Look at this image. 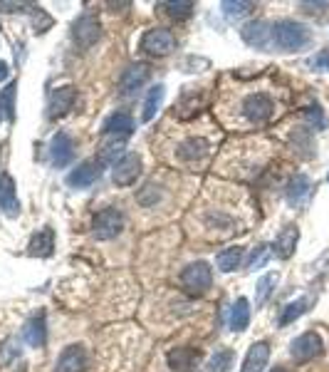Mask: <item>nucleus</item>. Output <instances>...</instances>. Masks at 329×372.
<instances>
[{"label": "nucleus", "instance_id": "22", "mask_svg": "<svg viewBox=\"0 0 329 372\" xmlns=\"http://www.w3.org/2000/svg\"><path fill=\"white\" fill-rule=\"evenodd\" d=\"M310 189H312L310 179L304 177V174H295V177L290 179V184H287V191H285L287 203H290V206H302V203L307 201V196H310Z\"/></svg>", "mask_w": 329, "mask_h": 372}, {"label": "nucleus", "instance_id": "12", "mask_svg": "<svg viewBox=\"0 0 329 372\" xmlns=\"http://www.w3.org/2000/svg\"><path fill=\"white\" fill-rule=\"evenodd\" d=\"M99 177H102V162L90 159V162H82L67 174V184H70L72 189H90Z\"/></svg>", "mask_w": 329, "mask_h": 372}, {"label": "nucleus", "instance_id": "7", "mask_svg": "<svg viewBox=\"0 0 329 372\" xmlns=\"http://www.w3.org/2000/svg\"><path fill=\"white\" fill-rule=\"evenodd\" d=\"M72 38L77 42L79 50H90L99 38H102V25H99V20L94 15H79L75 20V25H72Z\"/></svg>", "mask_w": 329, "mask_h": 372}, {"label": "nucleus", "instance_id": "14", "mask_svg": "<svg viewBox=\"0 0 329 372\" xmlns=\"http://www.w3.org/2000/svg\"><path fill=\"white\" fill-rule=\"evenodd\" d=\"M200 358H203V353H200L198 347H174L166 360L168 367L174 372H194L198 367Z\"/></svg>", "mask_w": 329, "mask_h": 372}, {"label": "nucleus", "instance_id": "32", "mask_svg": "<svg viewBox=\"0 0 329 372\" xmlns=\"http://www.w3.org/2000/svg\"><path fill=\"white\" fill-rule=\"evenodd\" d=\"M270 256H272V248L270 246H258L255 251L250 253V258H248V263H246V271H258V268H263L265 263L270 261Z\"/></svg>", "mask_w": 329, "mask_h": 372}, {"label": "nucleus", "instance_id": "9", "mask_svg": "<svg viewBox=\"0 0 329 372\" xmlns=\"http://www.w3.org/2000/svg\"><path fill=\"white\" fill-rule=\"evenodd\" d=\"M240 38L246 40L250 47H255V50H270L272 47V25L270 23H265V20H250V23L243 25Z\"/></svg>", "mask_w": 329, "mask_h": 372}, {"label": "nucleus", "instance_id": "20", "mask_svg": "<svg viewBox=\"0 0 329 372\" xmlns=\"http://www.w3.org/2000/svg\"><path fill=\"white\" fill-rule=\"evenodd\" d=\"M297 241H300V229L290 223V226H285V229L278 234V238H275V243H272V251H275L278 258L287 261V258L295 253Z\"/></svg>", "mask_w": 329, "mask_h": 372}, {"label": "nucleus", "instance_id": "26", "mask_svg": "<svg viewBox=\"0 0 329 372\" xmlns=\"http://www.w3.org/2000/svg\"><path fill=\"white\" fill-rule=\"evenodd\" d=\"M240 261H243V248L240 246L223 248V251L215 256V266H218V271H223V273L235 271V268L240 266Z\"/></svg>", "mask_w": 329, "mask_h": 372}, {"label": "nucleus", "instance_id": "2", "mask_svg": "<svg viewBox=\"0 0 329 372\" xmlns=\"http://www.w3.org/2000/svg\"><path fill=\"white\" fill-rule=\"evenodd\" d=\"M124 229V214L114 206H107V209L97 211L94 219H92V234L97 241H111L122 234Z\"/></svg>", "mask_w": 329, "mask_h": 372}, {"label": "nucleus", "instance_id": "30", "mask_svg": "<svg viewBox=\"0 0 329 372\" xmlns=\"http://www.w3.org/2000/svg\"><path fill=\"white\" fill-rule=\"evenodd\" d=\"M15 90H18V85L10 82L5 90L0 92V112L5 114L8 122H15Z\"/></svg>", "mask_w": 329, "mask_h": 372}, {"label": "nucleus", "instance_id": "34", "mask_svg": "<svg viewBox=\"0 0 329 372\" xmlns=\"http://www.w3.org/2000/svg\"><path fill=\"white\" fill-rule=\"evenodd\" d=\"M159 186H154V184H146L142 191H139V196H136V201L142 203V206H156V201H161V191H156Z\"/></svg>", "mask_w": 329, "mask_h": 372}, {"label": "nucleus", "instance_id": "16", "mask_svg": "<svg viewBox=\"0 0 329 372\" xmlns=\"http://www.w3.org/2000/svg\"><path fill=\"white\" fill-rule=\"evenodd\" d=\"M208 151H211V142L203 137H188L179 144V149H176V157L181 159V162H200L203 157H208Z\"/></svg>", "mask_w": 329, "mask_h": 372}, {"label": "nucleus", "instance_id": "31", "mask_svg": "<svg viewBox=\"0 0 329 372\" xmlns=\"http://www.w3.org/2000/svg\"><path fill=\"white\" fill-rule=\"evenodd\" d=\"M223 15H226L228 20H240V18H246V15H250V10L255 5H252V3H235V0H226V3H223Z\"/></svg>", "mask_w": 329, "mask_h": 372}, {"label": "nucleus", "instance_id": "24", "mask_svg": "<svg viewBox=\"0 0 329 372\" xmlns=\"http://www.w3.org/2000/svg\"><path fill=\"white\" fill-rule=\"evenodd\" d=\"M248 325H250V303H248V298H238L231 310V330L243 333Z\"/></svg>", "mask_w": 329, "mask_h": 372}, {"label": "nucleus", "instance_id": "21", "mask_svg": "<svg viewBox=\"0 0 329 372\" xmlns=\"http://www.w3.org/2000/svg\"><path fill=\"white\" fill-rule=\"evenodd\" d=\"M267 360H270V345L263 343V340L252 343L246 360H243V370L240 372H263L267 367Z\"/></svg>", "mask_w": 329, "mask_h": 372}, {"label": "nucleus", "instance_id": "19", "mask_svg": "<svg viewBox=\"0 0 329 372\" xmlns=\"http://www.w3.org/2000/svg\"><path fill=\"white\" fill-rule=\"evenodd\" d=\"M23 338L30 347H42L47 340V323H45V313L40 310L38 315L27 320L25 327H23Z\"/></svg>", "mask_w": 329, "mask_h": 372}, {"label": "nucleus", "instance_id": "11", "mask_svg": "<svg viewBox=\"0 0 329 372\" xmlns=\"http://www.w3.org/2000/svg\"><path fill=\"white\" fill-rule=\"evenodd\" d=\"M75 159V144L67 132H57L50 142V162L55 169H65Z\"/></svg>", "mask_w": 329, "mask_h": 372}, {"label": "nucleus", "instance_id": "10", "mask_svg": "<svg viewBox=\"0 0 329 372\" xmlns=\"http://www.w3.org/2000/svg\"><path fill=\"white\" fill-rule=\"evenodd\" d=\"M148 75H151V70H148V65H144V62H136V65L127 67V70L122 72V77H119V92H122V97L136 95V92L146 85Z\"/></svg>", "mask_w": 329, "mask_h": 372}, {"label": "nucleus", "instance_id": "29", "mask_svg": "<svg viewBox=\"0 0 329 372\" xmlns=\"http://www.w3.org/2000/svg\"><path fill=\"white\" fill-rule=\"evenodd\" d=\"M275 286H278V273H265L263 278L258 281V290H255V306H258V308L263 306V303L272 295Z\"/></svg>", "mask_w": 329, "mask_h": 372}, {"label": "nucleus", "instance_id": "17", "mask_svg": "<svg viewBox=\"0 0 329 372\" xmlns=\"http://www.w3.org/2000/svg\"><path fill=\"white\" fill-rule=\"evenodd\" d=\"M131 132H134V119L129 112H114L102 124V134L107 137H129Z\"/></svg>", "mask_w": 329, "mask_h": 372}, {"label": "nucleus", "instance_id": "1", "mask_svg": "<svg viewBox=\"0 0 329 372\" xmlns=\"http://www.w3.org/2000/svg\"><path fill=\"white\" fill-rule=\"evenodd\" d=\"M312 42L310 27L297 23V20H278L272 23V47L282 53H297Z\"/></svg>", "mask_w": 329, "mask_h": 372}, {"label": "nucleus", "instance_id": "27", "mask_svg": "<svg viewBox=\"0 0 329 372\" xmlns=\"http://www.w3.org/2000/svg\"><path fill=\"white\" fill-rule=\"evenodd\" d=\"M307 306H310V298H297V301L287 303V306L282 308V313H280V325H290V323H295L300 315L307 313Z\"/></svg>", "mask_w": 329, "mask_h": 372}, {"label": "nucleus", "instance_id": "6", "mask_svg": "<svg viewBox=\"0 0 329 372\" xmlns=\"http://www.w3.org/2000/svg\"><path fill=\"white\" fill-rule=\"evenodd\" d=\"M322 353H324V343L319 338V333H315V330L302 333L300 338L292 340L290 345V355L295 362H310V360L319 358Z\"/></svg>", "mask_w": 329, "mask_h": 372}, {"label": "nucleus", "instance_id": "36", "mask_svg": "<svg viewBox=\"0 0 329 372\" xmlns=\"http://www.w3.org/2000/svg\"><path fill=\"white\" fill-rule=\"evenodd\" d=\"M312 67L329 72V47H327V50H322L319 55H315V58H312Z\"/></svg>", "mask_w": 329, "mask_h": 372}, {"label": "nucleus", "instance_id": "5", "mask_svg": "<svg viewBox=\"0 0 329 372\" xmlns=\"http://www.w3.org/2000/svg\"><path fill=\"white\" fill-rule=\"evenodd\" d=\"M240 112H243V117H246L248 122L260 127V124H265L272 114H275V102H272L270 95L255 92V95H248V97L243 99Z\"/></svg>", "mask_w": 329, "mask_h": 372}, {"label": "nucleus", "instance_id": "3", "mask_svg": "<svg viewBox=\"0 0 329 372\" xmlns=\"http://www.w3.org/2000/svg\"><path fill=\"white\" fill-rule=\"evenodd\" d=\"M139 47H142V53L151 55V58H166V55L174 53L176 38L166 27H151V30H146L142 35Z\"/></svg>", "mask_w": 329, "mask_h": 372}, {"label": "nucleus", "instance_id": "38", "mask_svg": "<svg viewBox=\"0 0 329 372\" xmlns=\"http://www.w3.org/2000/svg\"><path fill=\"white\" fill-rule=\"evenodd\" d=\"M270 372H290V370H287V367H272Z\"/></svg>", "mask_w": 329, "mask_h": 372}, {"label": "nucleus", "instance_id": "28", "mask_svg": "<svg viewBox=\"0 0 329 372\" xmlns=\"http://www.w3.org/2000/svg\"><path fill=\"white\" fill-rule=\"evenodd\" d=\"M233 360H235V353L231 347H223V350H215V355L208 360L206 372H231Z\"/></svg>", "mask_w": 329, "mask_h": 372}, {"label": "nucleus", "instance_id": "35", "mask_svg": "<svg viewBox=\"0 0 329 372\" xmlns=\"http://www.w3.org/2000/svg\"><path fill=\"white\" fill-rule=\"evenodd\" d=\"M304 119H307V122H310L315 129H324V127H327V117H324V112L319 110L317 105L304 112Z\"/></svg>", "mask_w": 329, "mask_h": 372}, {"label": "nucleus", "instance_id": "39", "mask_svg": "<svg viewBox=\"0 0 329 372\" xmlns=\"http://www.w3.org/2000/svg\"><path fill=\"white\" fill-rule=\"evenodd\" d=\"M0 119H3V112H0Z\"/></svg>", "mask_w": 329, "mask_h": 372}, {"label": "nucleus", "instance_id": "15", "mask_svg": "<svg viewBox=\"0 0 329 372\" xmlns=\"http://www.w3.org/2000/svg\"><path fill=\"white\" fill-rule=\"evenodd\" d=\"M87 367V350L84 345H67L57 358L55 372H84Z\"/></svg>", "mask_w": 329, "mask_h": 372}, {"label": "nucleus", "instance_id": "8", "mask_svg": "<svg viewBox=\"0 0 329 372\" xmlns=\"http://www.w3.org/2000/svg\"><path fill=\"white\" fill-rule=\"evenodd\" d=\"M139 177H142V157L139 154L129 151V154H122L119 162H114L111 179H114L116 186H131Z\"/></svg>", "mask_w": 329, "mask_h": 372}, {"label": "nucleus", "instance_id": "4", "mask_svg": "<svg viewBox=\"0 0 329 372\" xmlns=\"http://www.w3.org/2000/svg\"><path fill=\"white\" fill-rule=\"evenodd\" d=\"M181 286L191 295H203L213 286V271L206 261H196L181 271Z\"/></svg>", "mask_w": 329, "mask_h": 372}, {"label": "nucleus", "instance_id": "37", "mask_svg": "<svg viewBox=\"0 0 329 372\" xmlns=\"http://www.w3.org/2000/svg\"><path fill=\"white\" fill-rule=\"evenodd\" d=\"M10 77V67H8V62H3V60H0V82H3V79H8Z\"/></svg>", "mask_w": 329, "mask_h": 372}, {"label": "nucleus", "instance_id": "18", "mask_svg": "<svg viewBox=\"0 0 329 372\" xmlns=\"http://www.w3.org/2000/svg\"><path fill=\"white\" fill-rule=\"evenodd\" d=\"M0 209L3 214L15 219L20 214V201H18V191H15V182L10 174H3L0 177Z\"/></svg>", "mask_w": 329, "mask_h": 372}, {"label": "nucleus", "instance_id": "13", "mask_svg": "<svg viewBox=\"0 0 329 372\" xmlns=\"http://www.w3.org/2000/svg\"><path fill=\"white\" fill-rule=\"evenodd\" d=\"M75 99H77V90L72 85H62L57 90H52L50 95V105H47V114L50 119H60L70 114V110L75 107Z\"/></svg>", "mask_w": 329, "mask_h": 372}, {"label": "nucleus", "instance_id": "25", "mask_svg": "<svg viewBox=\"0 0 329 372\" xmlns=\"http://www.w3.org/2000/svg\"><path fill=\"white\" fill-rule=\"evenodd\" d=\"M163 95H166V87L163 85H154L151 90H148L146 99H144V112H142L144 122H151V119L156 117V112L161 110Z\"/></svg>", "mask_w": 329, "mask_h": 372}, {"label": "nucleus", "instance_id": "33", "mask_svg": "<svg viewBox=\"0 0 329 372\" xmlns=\"http://www.w3.org/2000/svg\"><path fill=\"white\" fill-rule=\"evenodd\" d=\"M161 8L166 10L171 18H176V20H186V18H191L194 15V3H161Z\"/></svg>", "mask_w": 329, "mask_h": 372}, {"label": "nucleus", "instance_id": "23", "mask_svg": "<svg viewBox=\"0 0 329 372\" xmlns=\"http://www.w3.org/2000/svg\"><path fill=\"white\" fill-rule=\"evenodd\" d=\"M30 256H40V258H47V256H52V248H55V231L50 229V226H45V229H40L38 234L30 238Z\"/></svg>", "mask_w": 329, "mask_h": 372}, {"label": "nucleus", "instance_id": "40", "mask_svg": "<svg viewBox=\"0 0 329 372\" xmlns=\"http://www.w3.org/2000/svg\"><path fill=\"white\" fill-rule=\"evenodd\" d=\"M327 182H329V177H327Z\"/></svg>", "mask_w": 329, "mask_h": 372}]
</instances>
